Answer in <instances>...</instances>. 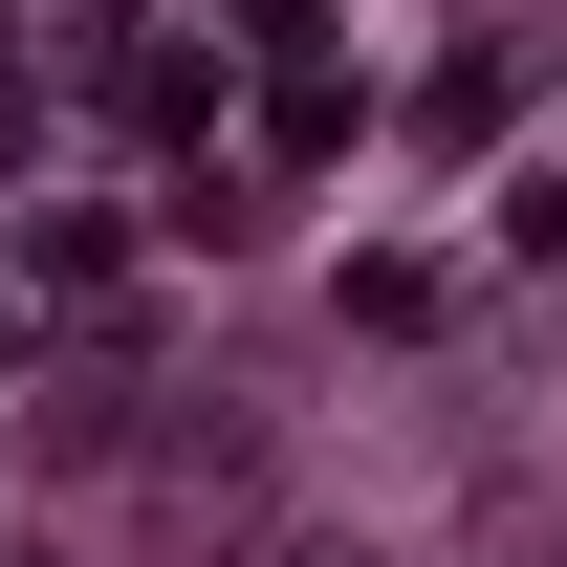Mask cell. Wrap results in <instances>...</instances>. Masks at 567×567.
<instances>
[{
	"instance_id": "1",
	"label": "cell",
	"mask_w": 567,
	"mask_h": 567,
	"mask_svg": "<svg viewBox=\"0 0 567 567\" xmlns=\"http://www.w3.org/2000/svg\"><path fill=\"white\" fill-rule=\"evenodd\" d=\"M110 110H132V132H197V110H218V66H197V44H153V66H110Z\"/></svg>"
},
{
	"instance_id": "2",
	"label": "cell",
	"mask_w": 567,
	"mask_h": 567,
	"mask_svg": "<svg viewBox=\"0 0 567 567\" xmlns=\"http://www.w3.org/2000/svg\"><path fill=\"white\" fill-rule=\"evenodd\" d=\"M22 262H44V284H66V306H87V284L132 262V218H110V197H66V218H44V240H22Z\"/></svg>"
},
{
	"instance_id": "3",
	"label": "cell",
	"mask_w": 567,
	"mask_h": 567,
	"mask_svg": "<svg viewBox=\"0 0 567 567\" xmlns=\"http://www.w3.org/2000/svg\"><path fill=\"white\" fill-rule=\"evenodd\" d=\"M0 350H22V306H0Z\"/></svg>"
},
{
	"instance_id": "4",
	"label": "cell",
	"mask_w": 567,
	"mask_h": 567,
	"mask_svg": "<svg viewBox=\"0 0 567 567\" xmlns=\"http://www.w3.org/2000/svg\"><path fill=\"white\" fill-rule=\"evenodd\" d=\"M284 567H328V546H284Z\"/></svg>"
}]
</instances>
